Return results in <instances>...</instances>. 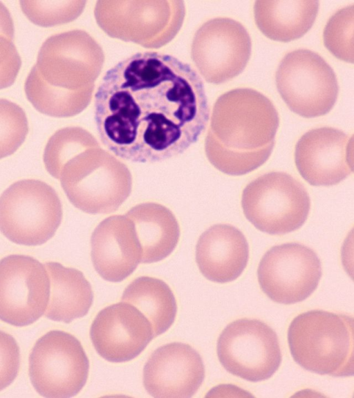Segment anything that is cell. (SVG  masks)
<instances>
[{"label":"cell","mask_w":354,"mask_h":398,"mask_svg":"<svg viewBox=\"0 0 354 398\" xmlns=\"http://www.w3.org/2000/svg\"><path fill=\"white\" fill-rule=\"evenodd\" d=\"M125 215L134 224L142 248V263L160 261L174 250L180 238V227L167 207L143 202L132 207Z\"/></svg>","instance_id":"obj_19"},{"label":"cell","mask_w":354,"mask_h":398,"mask_svg":"<svg viewBox=\"0 0 354 398\" xmlns=\"http://www.w3.org/2000/svg\"><path fill=\"white\" fill-rule=\"evenodd\" d=\"M209 119L199 74L168 54L136 53L106 71L94 96L102 143L116 156L153 163L184 153Z\"/></svg>","instance_id":"obj_1"},{"label":"cell","mask_w":354,"mask_h":398,"mask_svg":"<svg viewBox=\"0 0 354 398\" xmlns=\"http://www.w3.org/2000/svg\"><path fill=\"white\" fill-rule=\"evenodd\" d=\"M20 366V350L15 338L0 330V391L17 377Z\"/></svg>","instance_id":"obj_27"},{"label":"cell","mask_w":354,"mask_h":398,"mask_svg":"<svg viewBox=\"0 0 354 398\" xmlns=\"http://www.w3.org/2000/svg\"><path fill=\"white\" fill-rule=\"evenodd\" d=\"M279 125L275 106L261 93L248 88L227 91L213 107L206 156L224 173L245 175L270 158Z\"/></svg>","instance_id":"obj_2"},{"label":"cell","mask_w":354,"mask_h":398,"mask_svg":"<svg viewBox=\"0 0 354 398\" xmlns=\"http://www.w3.org/2000/svg\"><path fill=\"white\" fill-rule=\"evenodd\" d=\"M21 66V59L12 39L0 34V90L13 84Z\"/></svg>","instance_id":"obj_28"},{"label":"cell","mask_w":354,"mask_h":398,"mask_svg":"<svg viewBox=\"0 0 354 398\" xmlns=\"http://www.w3.org/2000/svg\"><path fill=\"white\" fill-rule=\"evenodd\" d=\"M84 1L42 0L19 1L24 14L34 24L50 27L73 21L82 12Z\"/></svg>","instance_id":"obj_24"},{"label":"cell","mask_w":354,"mask_h":398,"mask_svg":"<svg viewBox=\"0 0 354 398\" xmlns=\"http://www.w3.org/2000/svg\"><path fill=\"white\" fill-rule=\"evenodd\" d=\"M352 146L353 138L339 129H311L296 144L297 169L313 186L337 184L353 171Z\"/></svg>","instance_id":"obj_14"},{"label":"cell","mask_w":354,"mask_h":398,"mask_svg":"<svg viewBox=\"0 0 354 398\" xmlns=\"http://www.w3.org/2000/svg\"><path fill=\"white\" fill-rule=\"evenodd\" d=\"M140 310L151 325L153 338L165 332L173 324L177 304L173 292L163 281L150 276L133 280L121 298Z\"/></svg>","instance_id":"obj_22"},{"label":"cell","mask_w":354,"mask_h":398,"mask_svg":"<svg viewBox=\"0 0 354 398\" xmlns=\"http://www.w3.org/2000/svg\"><path fill=\"white\" fill-rule=\"evenodd\" d=\"M59 179L71 203L89 214L116 211L132 189L127 166L100 145L71 158L63 166Z\"/></svg>","instance_id":"obj_4"},{"label":"cell","mask_w":354,"mask_h":398,"mask_svg":"<svg viewBox=\"0 0 354 398\" xmlns=\"http://www.w3.org/2000/svg\"><path fill=\"white\" fill-rule=\"evenodd\" d=\"M249 246L243 233L228 224L214 225L199 237L196 261L208 280L225 283L236 280L245 269Z\"/></svg>","instance_id":"obj_18"},{"label":"cell","mask_w":354,"mask_h":398,"mask_svg":"<svg viewBox=\"0 0 354 398\" xmlns=\"http://www.w3.org/2000/svg\"><path fill=\"white\" fill-rule=\"evenodd\" d=\"M275 82L290 110L304 117L326 115L337 99L339 86L334 70L310 50L298 49L286 54L279 63Z\"/></svg>","instance_id":"obj_8"},{"label":"cell","mask_w":354,"mask_h":398,"mask_svg":"<svg viewBox=\"0 0 354 398\" xmlns=\"http://www.w3.org/2000/svg\"><path fill=\"white\" fill-rule=\"evenodd\" d=\"M50 296L44 315L49 319L68 323L84 316L93 301L90 283L80 270L57 262H47Z\"/></svg>","instance_id":"obj_21"},{"label":"cell","mask_w":354,"mask_h":398,"mask_svg":"<svg viewBox=\"0 0 354 398\" xmlns=\"http://www.w3.org/2000/svg\"><path fill=\"white\" fill-rule=\"evenodd\" d=\"M28 133L25 111L18 104L0 99V160L13 154Z\"/></svg>","instance_id":"obj_26"},{"label":"cell","mask_w":354,"mask_h":398,"mask_svg":"<svg viewBox=\"0 0 354 398\" xmlns=\"http://www.w3.org/2000/svg\"><path fill=\"white\" fill-rule=\"evenodd\" d=\"M252 52V41L245 28L226 17L210 19L196 31L192 45V58L206 82L220 84L241 73Z\"/></svg>","instance_id":"obj_12"},{"label":"cell","mask_w":354,"mask_h":398,"mask_svg":"<svg viewBox=\"0 0 354 398\" xmlns=\"http://www.w3.org/2000/svg\"><path fill=\"white\" fill-rule=\"evenodd\" d=\"M62 216L57 192L39 180H18L0 196V231L18 245L46 243L59 228Z\"/></svg>","instance_id":"obj_6"},{"label":"cell","mask_w":354,"mask_h":398,"mask_svg":"<svg viewBox=\"0 0 354 398\" xmlns=\"http://www.w3.org/2000/svg\"><path fill=\"white\" fill-rule=\"evenodd\" d=\"M288 341L291 355L310 372L333 377L353 375V319L314 310L290 323Z\"/></svg>","instance_id":"obj_3"},{"label":"cell","mask_w":354,"mask_h":398,"mask_svg":"<svg viewBox=\"0 0 354 398\" xmlns=\"http://www.w3.org/2000/svg\"><path fill=\"white\" fill-rule=\"evenodd\" d=\"M354 6L337 11L327 22L323 39L325 47L337 59L353 63Z\"/></svg>","instance_id":"obj_25"},{"label":"cell","mask_w":354,"mask_h":398,"mask_svg":"<svg viewBox=\"0 0 354 398\" xmlns=\"http://www.w3.org/2000/svg\"><path fill=\"white\" fill-rule=\"evenodd\" d=\"M319 7L315 0L256 1V24L268 38L288 42L304 36L313 26Z\"/></svg>","instance_id":"obj_20"},{"label":"cell","mask_w":354,"mask_h":398,"mask_svg":"<svg viewBox=\"0 0 354 398\" xmlns=\"http://www.w3.org/2000/svg\"><path fill=\"white\" fill-rule=\"evenodd\" d=\"M100 145L95 137L78 126L55 131L48 139L44 151V163L48 173L59 178L63 166L71 158L88 148Z\"/></svg>","instance_id":"obj_23"},{"label":"cell","mask_w":354,"mask_h":398,"mask_svg":"<svg viewBox=\"0 0 354 398\" xmlns=\"http://www.w3.org/2000/svg\"><path fill=\"white\" fill-rule=\"evenodd\" d=\"M90 337L103 359L121 363L138 357L153 334L145 316L133 305L122 301L99 312L91 326Z\"/></svg>","instance_id":"obj_15"},{"label":"cell","mask_w":354,"mask_h":398,"mask_svg":"<svg viewBox=\"0 0 354 398\" xmlns=\"http://www.w3.org/2000/svg\"><path fill=\"white\" fill-rule=\"evenodd\" d=\"M88 372L89 360L80 341L66 332H48L30 352V380L42 397L75 396L86 384Z\"/></svg>","instance_id":"obj_9"},{"label":"cell","mask_w":354,"mask_h":398,"mask_svg":"<svg viewBox=\"0 0 354 398\" xmlns=\"http://www.w3.org/2000/svg\"><path fill=\"white\" fill-rule=\"evenodd\" d=\"M245 218L259 230L272 235L299 229L308 218L310 200L304 186L292 176L273 171L250 182L243 191Z\"/></svg>","instance_id":"obj_7"},{"label":"cell","mask_w":354,"mask_h":398,"mask_svg":"<svg viewBox=\"0 0 354 398\" xmlns=\"http://www.w3.org/2000/svg\"><path fill=\"white\" fill-rule=\"evenodd\" d=\"M217 355L228 372L252 382L271 377L281 362L276 332L259 320L246 318L224 328L217 341Z\"/></svg>","instance_id":"obj_10"},{"label":"cell","mask_w":354,"mask_h":398,"mask_svg":"<svg viewBox=\"0 0 354 398\" xmlns=\"http://www.w3.org/2000/svg\"><path fill=\"white\" fill-rule=\"evenodd\" d=\"M91 259L98 274L110 282H120L141 263L142 248L133 221L126 215L106 218L91 238Z\"/></svg>","instance_id":"obj_17"},{"label":"cell","mask_w":354,"mask_h":398,"mask_svg":"<svg viewBox=\"0 0 354 398\" xmlns=\"http://www.w3.org/2000/svg\"><path fill=\"white\" fill-rule=\"evenodd\" d=\"M321 276L322 265L317 254L297 243L273 246L263 256L257 269L262 291L272 301L286 305L310 296Z\"/></svg>","instance_id":"obj_11"},{"label":"cell","mask_w":354,"mask_h":398,"mask_svg":"<svg viewBox=\"0 0 354 398\" xmlns=\"http://www.w3.org/2000/svg\"><path fill=\"white\" fill-rule=\"evenodd\" d=\"M100 47L86 32L73 30L50 36L41 45L32 72L50 88L84 108L90 102L94 82L104 59Z\"/></svg>","instance_id":"obj_5"},{"label":"cell","mask_w":354,"mask_h":398,"mask_svg":"<svg viewBox=\"0 0 354 398\" xmlns=\"http://www.w3.org/2000/svg\"><path fill=\"white\" fill-rule=\"evenodd\" d=\"M49 296L48 273L38 260L21 254L0 260V320L29 325L44 314Z\"/></svg>","instance_id":"obj_13"},{"label":"cell","mask_w":354,"mask_h":398,"mask_svg":"<svg viewBox=\"0 0 354 398\" xmlns=\"http://www.w3.org/2000/svg\"><path fill=\"white\" fill-rule=\"evenodd\" d=\"M205 378L198 352L188 344L174 342L155 350L143 368V384L155 398H189Z\"/></svg>","instance_id":"obj_16"},{"label":"cell","mask_w":354,"mask_h":398,"mask_svg":"<svg viewBox=\"0 0 354 398\" xmlns=\"http://www.w3.org/2000/svg\"><path fill=\"white\" fill-rule=\"evenodd\" d=\"M0 34L12 39L15 34V26L12 18L8 9L0 1Z\"/></svg>","instance_id":"obj_29"}]
</instances>
